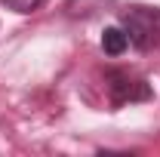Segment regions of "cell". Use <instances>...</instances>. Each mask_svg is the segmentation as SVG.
Instances as JSON below:
<instances>
[{
    "label": "cell",
    "mask_w": 160,
    "mask_h": 157,
    "mask_svg": "<svg viewBox=\"0 0 160 157\" xmlns=\"http://www.w3.org/2000/svg\"><path fill=\"white\" fill-rule=\"evenodd\" d=\"M0 3H6L12 13H22V16H28V13H34L43 6V0H0Z\"/></svg>",
    "instance_id": "obj_5"
},
{
    "label": "cell",
    "mask_w": 160,
    "mask_h": 157,
    "mask_svg": "<svg viewBox=\"0 0 160 157\" xmlns=\"http://www.w3.org/2000/svg\"><path fill=\"white\" fill-rule=\"evenodd\" d=\"M126 46H129V37H126V31L123 28H105V34H102V49H105V56H123L126 53Z\"/></svg>",
    "instance_id": "obj_4"
},
{
    "label": "cell",
    "mask_w": 160,
    "mask_h": 157,
    "mask_svg": "<svg viewBox=\"0 0 160 157\" xmlns=\"http://www.w3.org/2000/svg\"><path fill=\"white\" fill-rule=\"evenodd\" d=\"M120 22H123V31L136 49L148 53V49L160 46V6L136 3V6L120 13Z\"/></svg>",
    "instance_id": "obj_1"
},
{
    "label": "cell",
    "mask_w": 160,
    "mask_h": 157,
    "mask_svg": "<svg viewBox=\"0 0 160 157\" xmlns=\"http://www.w3.org/2000/svg\"><path fill=\"white\" fill-rule=\"evenodd\" d=\"M105 86H108L111 108H123V105H136V102H151L154 99V89L148 86V80L126 71V68H108L105 71Z\"/></svg>",
    "instance_id": "obj_2"
},
{
    "label": "cell",
    "mask_w": 160,
    "mask_h": 157,
    "mask_svg": "<svg viewBox=\"0 0 160 157\" xmlns=\"http://www.w3.org/2000/svg\"><path fill=\"white\" fill-rule=\"evenodd\" d=\"M108 6H114V0H68L65 13L71 19H92V16H99L102 9H108Z\"/></svg>",
    "instance_id": "obj_3"
}]
</instances>
